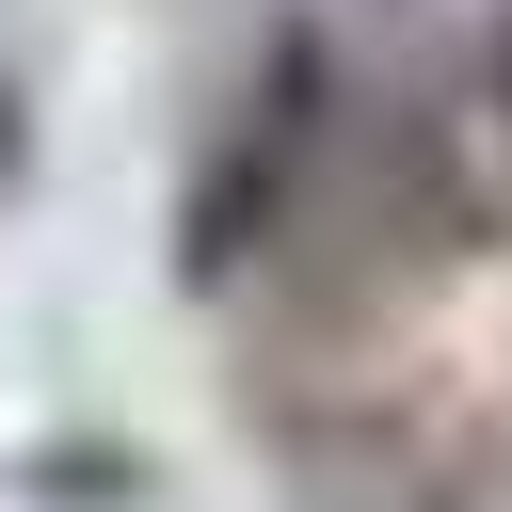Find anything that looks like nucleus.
Returning a JSON list of instances; mask_svg holds the SVG:
<instances>
[{"instance_id": "obj_1", "label": "nucleus", "mask_w": 512, "mask_h": 512, "mask_svg": "<svg viewBox=\"0 0 512 512\" xmlns=\"http://www.w3.org/2000/svg\"><path fill=\"white\" fill-rule=\"evenodd\" d=\"M16 160H32V96H16V64H0V192H16Z\"/></svg>"}]
</instances>
